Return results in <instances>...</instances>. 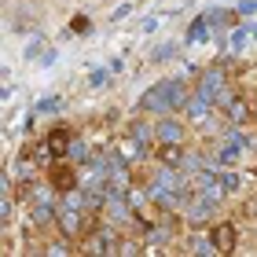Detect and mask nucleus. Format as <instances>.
I'll use <instances>...</instances> for the list:
<instances>
[{
  "label": "nucleus",
  "mask_w": 257,
  "mask_h": 257,
  "mask_svg": "<svg viewBox=\"0 0 257 257\" xmlns=\"http://www.w3.org/2000/svg\"><path fill=\"white\" fill-rule=\"evenodd\" d=\"M144 250H147L144 235H140V239H128V235H121V246H118V253H121V257H133V253H144Z\"/></svg>",
  "instance_id": "nucleus-19"
},
{
  "label": "nucleus",
  "mask_w": 257,
  "mask_h": 257,
  "mask_svg": "<svg viewBox=\"0 0 257 257\" xmlns=\"http://www.w3.org/2000/svg\"><path fill=\"white\" fill-rule=\"evenodd\" d=\"M44 144H48V151L55 158H66L70 155V144H74V133H70L66 125H59V128H52V133L44 136Z\"/></svg>",
  "instance_id": "nucleus-12"
},
{
  "label": "nucleus",
  "mask_w": 257,
  "mask_h": 257,
  "mask_svg": "<svg viewBox=\"0 0 257 257\" xmlns=\"http://www.w3.org/2000/svg\"><path fill=\"white\" fill-rule=\"evenodd\" d=\"M63 110V96H44L37 103V114H59Z\"/></svg>",
  "instance_id": "nucleus-20"
},
{
  "label": "nucleus",
  "mask_w": 257,
  "mask_h": 257,
  "mask_svg": "<svg viewBox=\"0 0 257 257\" xmlns=\"http://www.w3.org/2000/svg\"><path fill=\"white\" fill-rule=\"evenodd\" d=\"M155 158H158V166L184 169V158H188V144H162V147H155Z\"/></svg>",
  "instance_id": "nucleus-11"
},
{
  "label": "nucleus",
  "mask_w": 257,
  "mask_h": 257,
  "mask_svg": "<svg viewBox=\"0 0 257 257\" xmlns=\"http://www.w3.org/2000/svg\"><path fill=\"white\" fill-rule=\"evenodd\" d=\"M177 55H180V44H177V41H162L158 48L147 55V63H151V66H166V63L177 59Z\"/></svg>",
  "instance_id": "nucleus-15"
},
{
  "label": "nucleus",
  "mask_w": 257,
  "mask_h": 257,
  "mask_svg": "<svg viewBox=\"0 0 257 257\" xmlns=\"http://www.w3.org/2000/svg\"><path fill=\"white\" fill-rule=\"evenodd\" d=\"M125 133L133 136V140H140V144H144L147 151L155 147V121H147V118H128Z\"/></svg>",
  "instance_id": "nucleus-13"
},
{
  "label": "nucleus",
  "mask_w": 257,
  "mask_h": 257,
  "mask_svg": "<svg viewBox=\"0 0 257 257\" xmlns=\"http://www.w3.org/2000/svg\"><path fill=\"white\" fill-rule=\"evenodd\" d=\"M228 125H253V99L246 96V92H239L235 99L228 103V110L220 114Z\"/></svg>",
  "instance_id": "nucleus-7"
},
{
  "label": "nucleus",
  "mask_w": 257,
  "mask_h": 257,
  "mask_svg": "<svg viewBox=\"0 0 257 257\" xmlns=\"http://www.w3.org/2000/svg\"><path fill=\"white\" fill-rule=\"evenodd\" d=\"M191 140V121L184 114H158L155 118V147L162 144H188Z\"/></svg>",
  "instance_id": "nucleus-2"
},
{
  "label": "nucleus",
  "mask_w": 257,
  "mask_h": 257,
  "mask_svg": "<svg viewBox=\"0 0 257 257\" xmlns=\"http://www.w3.org/2000/svg\"><path fill=\"white\" fill-rule=\"evenodd\" d=\"M209 235H213L220 253H231V250H239L242 231H239V224H231V220H213V224H209Z\"/></svg>",
  "instance_id": "nucleus-6"
},
{
  "label": "nucleus",
  "mask_w": 257,
  "mask_h": 257,
  "mask_svg": "<svg viewBox=\"0 0 257 257\" xmlns=\"http://www.w3.org/2000/svg\"><path fill=\"white\" fill-rule=\"evenodd\" d=\"M250 41H253V30H250V22H239V26L228 33L224 48H228V55H231V59H239V55L246 52V44H250Z\"/></svg>",
  "instance_id": "nucleus-10"
},
{
  "label": "nucleus",
  "mask_w": 257,
  "mask_h": 257,
  "mask_svg": "<svg viewBox=\"0 0 257 257\" xmlns=\"http://www.w3.org/2000/svg\"><path fill=\"white\" fill-rule=\"evenodd\" d=\"M253 125H257V99H253Z\"/></svg>",
  "instance_id": "nucleus-28"
},
{
  "label": "nucleus",
  "mask_w": 257,
  "mask_h": 257,
  "mask_svg": "<svg viewBox=\"0 0 257 257\" xmlns=\"http://www.w3.org/2000/svg\"><path fill=\"white\" fill-rule=\"evenodd\" d=\"M195 92V85H188L184 77H162V81H155L151 88H144V96L136 99V110L140 114H173L177 110L180 114V107L188 103V96Z\"/></svg>",
  "instance_id": "nucleus-1"
},
{
  "label": "nucleus",
  "mask_w": 257,
  "mask_h": 257,
  "mask_svg": "<svg viewBox=\"0 0 257 257\" xmlns=\"http://www.w3.org/2000/svg\"><path fill=\"white\" fill-rule=\"evenodd\" d=\"M231 81V70H228V63L224 59H217V63H206L202 70H198V77H195V92H202V96H209L213 99L220 88H224Z\"/></svg>",
  "instance_id": "nucleus-4"
},
{
  "label": "nucleus",
  "mask_w": 257,
  "mask_h": 257,
  "mask_svg": "<svg viewBox=\"0 0 257 257\" xmlns=\"http://www.w3.org/2000/svg\"><path fill=\"white\" fill-rule=\"evenodd\" d=\"M70 33H77V37H88V33H92V19H88V15H77L74 22H70Z\"/></svg>",
  "instance_id": "nucleus-22"
},
{
  "label": "nucleus",
  "mask_w": 257,
  "mask_h": 257,
  "mask_svg": "<svg viewBox=\"0 0 257 257\" xmlns=\"http://www.w3.org/2000/svg\"><path fill=\"white\" fill-rule=\"evenodd\" d=\"M55 63H59V52H55V48H48V52L41 55V66H44V70H48V66H55Z\"/></svg>",
  "instance_id": "nucleus-25"
},
{
  "label": "nucleus",
  "mask_w": 257,
  "mask_h": 257,
  "mask_svg": "<svg viewBox=\"0 0 257 257\" xmlns=\"http://www.w3.org/2000/svg\"><path fill=\"white\" fill-rule=\"evenodd\" d=\"M66 158L74 162V166H88V162L96 158V147H92L85 136H74V144H70V155H66Z\"/></svg>",
  "instance_id": "nucleus-14"
},
{
  "label": "nucleus",
  "mask_w": 257,
  "mask_h": 257,
  "mask_svg": "<svg viewBox=\"0 0 257 257\" xmlns=\"http://www.w3.org/2000/svg\"><path fill=\"white\" fill-rule=\"evenodd\" d=\"M158 22H162V15H147L144 22H140V30H144V33H155V30H158Z\"/></svg>",
  "instance_id": "nucleus-24"
},
{
  "label": "nucleus",
  "mask_w": 257,
  "mask_h": 257,
  "mask_svg": "<svg viewBox=\"0 0 257 257\" xmlns=\"http://www.w3.org/2000/svg\"><path fill=\"white\" fill-rule=\"evenodd\" d=\"M48 52V41H44V33H30V41H26V48H22V59L26 63H41V55Z\"/></svg>",
  "instance_id": "nucleus-16"
},
{
  "label": "nucleus",
  "mask_w": 257,
  "mask_h": 257,
  "mask_svg": "<svg viewBox=\"0 0 257 257\" xmlns=\"http://www.w3.org/2000/svg\"><path fill=\"white\" fill-rule=\"evenodd\" d=\"M213 19H209V11H202V15H195L188 22V33H184V44H206L209 37H213Z\"/></svg>",
  "instance_id": "nucleus-9"
},
{
  "label": "nucleus",
  "mask_w": 257,
  "mask_h": 257,
  "mask_svg": "<svg viewBox=\"0 0 257 257\" xmlns=\"http://www.w3.org/2000/svg\"><path fill=\"white\" fill-rule=\"evenodd\" d=\"M107 66H110V74H121V70H125V63L118 59V55H114V59H107Z\"/></svg>",
  "instance_id": "nucleus-27"
},
{
  "label": "nucleus",
  "mask_w": 257,
  "mask_h": 257,
  "mask_svg": "<svg viewBox=\"0 0 257 257\" xmlns=\"http://www.w3.org/2000/svg\"><path fill=\"white\" fill-rule=\"evenodd\" d=\"M110 77H114V74H110V66H103V70H92V74H88V88H103Z\"/></svg>",
  "instance_id": "nucleus-21"
},
{
  "label": "nucleus",
  "mask_w": 257,
  "mask_h": 257,
  "mask_svg": "<svg viewBox=\"0 0 257 257\" xmlns=\"http://www.w3.org/2000/svg\"><path fill=\"white\" fill-rule=\"evenodd\" d=\"M239 92H242V88L235 85V81H228V85H224V88H220V92H217V96H213V103H217V110H220V114H224V110H228V103H231V99H235V96H239Z\"/></svg>",
  "instance_id": "nucleus-18"
},
{
  "label": "nucleus",
  "mask_w": 257,
  "mask_h": 257,
  "mask_svg": "<svg viewBox=\"0 0 257 257\" xmlns=\"http://www.w3.org/2000/svg\"><path fill=\"white\" fill-rule=\"evenodd\" d=\"M220 206H224V202L209 198L206 191H195V198L188 202V209H184V220H188V228H209V224L217 220Z\"/></svg>",
  "instance_id": "nucleus-3"
},
{
  "label": "nucleus",
  "mask_w": 257,
  "mask_h": 257,
  "mask_svg": "<svg viewBox=\"0 0 257 257\" xmlns=\"http://www.w3.org/2000/svg\"><path fill=\"white\" fill-rule=\"evenodd\" d=\"M180 114H184V118H188L191 125H206V121L220 118L217 103L209 99V96H202V92H191V96H188V103H184V107H180Z\"/></svg>",
  "instance_id": "nucleus-5"
},
{
  "label": "nucleus",
  "mask_w": 257,
  "mask_h": 257,
  "mask_svg": "<svg viewBox=\"0 0 257 257\" xmlns=\"http://www.w3.org/2000/svg\"><path fill=\"white\" fill-rule=\"evenodd\" d=\"M11 220H15V195H11V180H4V198H0V224H4V231L11 228Z\"/></svg>",
  "instance_id": "nucleus-17"
},
{
  "label": "nucleus",
  "mask_w": 257,
  "mask_h": 257,
  "mask_svg": "<svg viewBox=\"0 0 257 257\" xmlns=\"http://www.w3.org/2000/svg\"><path fill=\"white\" fill-rule=\"evenodd\" d=\"M133 8H136L133 0H125L121 8H114V11H110V22H121V19H128V15H133Z\"/></svg>",
  "instance_id": "nucleus-23"
},
{
  "label": "nucleus",
  "mask_w": 257,
  "mask_h": 257,
  "mask_svg": "<svg viewBox=\"0 0 257 257\" xmlns=\"http://www.w3.org/2000/svg\"><path fill=\"white\" fill-rule=\"evenodd\" d=\"M184 250L188 253H206V257H217L220 250H217V242H213V235H209V228H191L188 235H184Z\"/></svg>",
  "instance_id": "nucleus-8"
},
{
  "label": "nucleus",
  "mask_w": 257,
  "mask_h": 257,
  "mask_svg": "<svg viewBox=\"0 0 257 257\" xmlns=\"http://www.w3.org/2000/svg\"><path fill=\"white\" fill-rule=\"evenodd\" d=\"M242 213H246L250 220H257V195H253V198H250V202H246V209H242Z\"/></svg>",
  "instance_id": "nucleus-26"
}]
</instances>
